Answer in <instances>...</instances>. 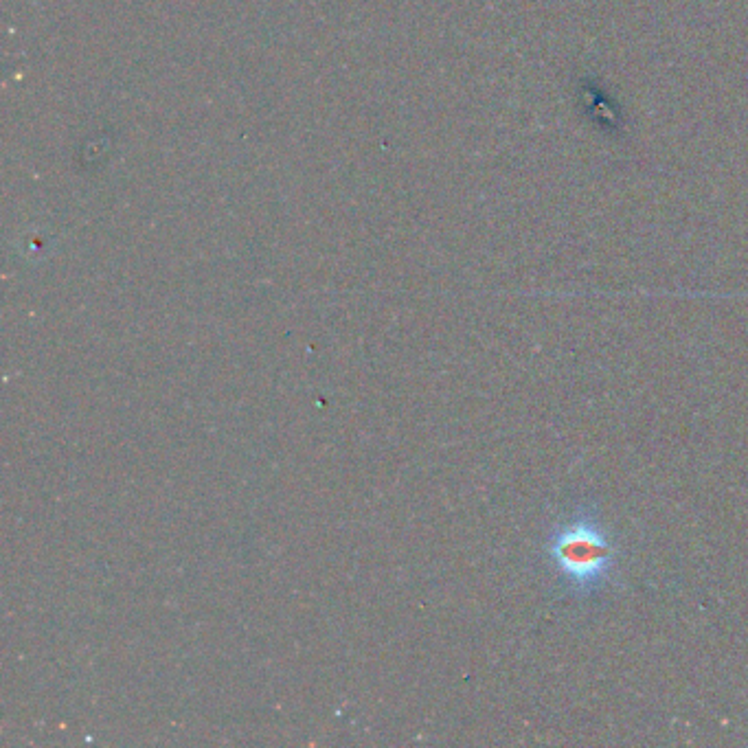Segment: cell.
<instances>
[{
	"label": "cell",
	"mask_w": 748,
	"mask_h": 748,
	"mask_svg": "<svg viewBox=\"0 0 748 748\" xmlns=\"http://www.w3.org/2000/svg\"><path fill=\"white\" fill-rule=\"evenodd\" d=\"M544 553L573 597H593L615 580L619 549L593 509L580 507L551 529Z\"/></svg>",
	"instance_id": "1"
}]
</instances>
